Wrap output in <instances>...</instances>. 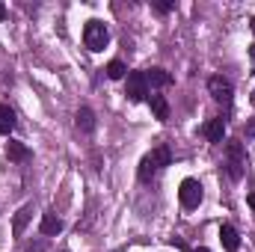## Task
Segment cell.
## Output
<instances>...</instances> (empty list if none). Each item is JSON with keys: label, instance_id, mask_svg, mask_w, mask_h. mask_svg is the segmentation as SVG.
I'll return each instance as SVG.
<instances>
[{"label": "cell", "instance_id": "cell-4", "mask_svg": "<svg viewBox=\"0 0 255 252\" xmlns=\"http://www.w3.org/2000/svg\"><path fill=\"white\" fill-rule=\"evenodd\" d=\"M125 95H128L130 104H139V101L148 98V83H145V74H142V71H130V74H128Z\"/></svg>", "mask_w": 255, "mask_h": 252}, {"label": "cell", "instance_id": "cell-3", "mask_svg": "<svg viewBox=\"0 0 255 252\" xmlns=\"http://www.w3.org/2000/svg\"><path fill=\"white\" fill-rule=\"evenodd\" d=\"M110 42V30L104 27V21H86L83 27V45L89 51H104Z\"/></svg>", "mask_w": 255, "mask_h": 252}, {"label": "cell", "instance_id": "cell-15", "mask_svg": "<svg viewBox=\"0 0 255 252\" xmlns=\"http://www.w3.org/2000/svg\"><path fill=\"white\" fill-rule=\"evenodd\" d=\"M12 127H15V113H12V107L0 104V133H9Z\"/></svg>", "mask_w": 255, "mask_h": 252}, {"label": "cell", "instance_id": "cell-21", "mask_svg": "<svg viewBox=\"0 0 255 252\" xmlns=\"http://www.w3.org/2000/svg\"><path fill=\"white\" fill-rule=\"evenodd\" d=\"M250 24H253V33H255V18H253V21H250Z\"/></svg>", "mask_w": 255, "mask_h": 252}, {"label": "cell", "instance_id": "cell-2", "mask_svg": "<svg viewBox=\"0 0 255 252\" xmlns=\"http://www.w3.org/2000/svg\"><path fill=\"white\" fill-rule=\"evenodd\" d=\"M244 166H247V157H244L241 139H226V169L235 181L244 178Z\"/></svg>", "mask_w": 255, "mask_h": 252}, {"label": "cell", "instance_id": "cell-19", "mask_svg": "<svg viewBox=\"0 0 255 252\" xmlns=\"http://www.w3.org/2000/svg\"><path fill=\"white\" fill-rule=\"evenodd\" d=\"M3 18H6V6L0 3V21H3Z\"/></svg>", "mask_w": 255, "mask_h": 252}, {"label": "cell", "instance_id": "cell-14", "mask_svg": "<svg viewBox=\"0 0 255 252\" xmlns=\"http://www.w3.org/2000/svg\"><path fill=\"white\" fill-rule=\"evenodd\" d=\"M77 130H83V133H92L95 130V113L89 107H80L77 110Z\"/></svg>", "mask_w": 255, "mask_h": 252}, {"label": "cell", "instance_id": "cell-5", "mask_svg": "<svg viewBox=\"0 0 255 252\" xmlns=\"http://www.w3.org/2000/svg\"><path fill=\"white\" fill-rule=\"evenodd\" d=\"M208 92H211V98L214 101H220V104H232V95H235V86H232V80L229 77H223V74H214L211 80H208Z\"/></svg>", "mask_w": 255, "mask_h": 252}, {"label": "cell", "instance_id": "cell-13", "mask_svg": "<svg viewBox=\"0 0 255 252\" xmlns=\"http://www.w3.org/2000/svg\"><path fill=\"white\" fill-rule=\"evenodd\" d=\"M6 157H9V160H15V163H24V160H30L33 154H30V148H27L24 142L9 139V142H6Z\"/></svg>", "mask_w": 255, "mask_h": 252}, {"label": "cell", "instance_id": "cell-16", "mask_svg": "<svg viewBox=\"0 0 255 252\" xmlns=\"http://www.w3.org/2000/svg\"><path fill=\"white\" fill-rule=\"evenodd\" d=\"M104 71H107V77H110V80H122L128 68H125V63H122V60H113V63L107 65Z\"/></svg>", "mask_w": 255, "mask_h": 252}, {"label": "cell", "instance_id": "cell-6", "mask_svg": "<svg viewBox=\"0 0 255 252\" xmlns=\"http://www.w3.org/2000/svg\"><path fill=\"white\" fill-rule=\"evenodd\" d=\"M202 184L196 181V178H184L181 181V187H178V199H181V208H187V211H193V208H199L202 205Z\"/></svg>", "mask_w": 255, "mask_h": 252}, {"label": "cell", "instance_id": "cell-8", "mask_svg": "<svg viewBox=\"0 0 255 252\" xmlns=\"http://www.w3.org/2000/svg\"><path fill=\"white\" fill-rule=\"evenodd\" d=\"M30 217H33V205H21V208H18V214H15V220H12V235H15V238H21V235H24V229H27Z\"/></svg>", "mask_w": 255, "mask_h": 252}, {"label": "cell", "instance_id": "cell-11", "mask_svg": "<svg viewBox=\"0 0 255 252\" xmlns=\"http://www.w3.org/2000/svg\"><path fill=\"white\" fill-rule=\"evenodd\" d=\"M220 241H223V247L229 252H238V247H241V235H238V229L235 226H220Z\"/></svg>", "mask_w": 255, "mask_h": 252}, {"label": "cell", "instance_id": "cell-18", "mask_svg": "<svg viewBox=\"0 0 255 252\" xmlns=\"http://www.w3.org/2000/svg\"><path fill=\"white\" fill-rule=\"evenodd\" d=\"M247 202H250V208L255 211V193H250V196H247Z\"/></svg>", "mask_w": 255, "mask_h": 252}, {"label": "cell", "instance_id": "cell-17", "mask_svg": "<svg viewBox=\"0 0 255 252\" xmlns=\"http://www.w3.org/2000/svg\"><path fill=\"white\" fill-rule=\"evenodd\" d=\"M154 9H157L160 15H166V12H172V9H175V3H154Z\"/></svg>", "mask_w": 255, "mask_h": 252}, {"label": "cell", "instance_id": "cell-9", "mask_svg": "<svg viewBox=\"0 0 255 252\" xmlns=\"http://www.w3.org/2000/svg\"><path fill=\"white\" fill-rule=\"evenodd\" d=\"M39 232L48 235V238H57L63 232V220L57 214H42V223H39Z\"/></svg>", "mask_w": 255, "mask_h": 252}, {"label": "cell", "instance_id": "cell-20", "mask_svg": "<svg viewBox=\"0 0 255 252\" xmlns=\"http://www.w3.org/2000/svg\"><path fill=\"white\" fill-rule=\"evenodd\" d=\"M193 252H211V250H205V247H199V250H193Z\"/></svg>", "mask_w": 255, "mask_h": 252}, {"label": "cell", "instance_id": "cell-1", "mask_svg": "<svg viewBox=\"0 0 255 252\" xmlns=\"http://www.w3.org/2000/svg\"><path fill=\"white\" fill-rule=\"evenodd\" d=\"M172 163V151H169V145H157V148H151V154H145L142 160H139V181L142 184H148L160 169H166Z\"/></svg>", "mask_w": 255, "mask_h": 252}, {"label": "cell", "instance_id": "cell-10", "mask_svg": "<svg viewBox=\"0 0 255 252\" xmlns=\"http://www.w3.org/2000/svg\"><path fill=\"white\" fill-rule=\"evenodd\" d=\"M202 133H205L211 142H223V139H226V119H211V122H205Z\"/></svg>", "mask_w": 255, "mask_h": 252}, {"label": "cell", "instance_id": "cell-7", "mask_svg": "<svg viewBox=\"0 0 255 252\" xmlns=\"http://www.w3.org/2000/svg\"><path fill=\"white\" fill-rule=\"evenodd\" d=\"M142 74H145V83H148L151 89L172 86V74H169L166 68H148V71H142Z\"/></svg>", "mask_w": 255, "mask_h": 252}, {"label": "cell", "instance_id": "cell-12", "mask_svg": "<svg viewBox=\"0 0 255 252\" xmlns=\"http://www.w3.org/2000/svg\"><path fill=\"white\" fill-rule=\"evenodd\" d=\"M148 107H151V113H154L157 122H166L169 119V101L163 95H148Z\"/></svg>", "mask_w": 255, "mask_h": 252}, {"label": "cell", "instance_id": "cell-22", "mask_svg": "<svg viewBox=\"0 0 255 252\" xmlns=\"http://www.w3.org/2000/svg\"><path fill=\"white\" fill-rule=\"evenodd\" d=\"M253 104H255V92H253Z\"/></svg>", "mask_w": 255, "mask_h": 252}]
</instances>
